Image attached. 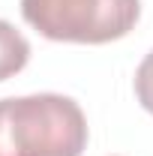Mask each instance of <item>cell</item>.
<instances>
[{
    "instance_id": "cell-3",
    "label": "cell",
    "mask_w": 153,
    "mask_h": 156,
    "mask_svg": "<svg viewBox=\"0 0 153 156\" xmlns=\"http://www.w3.org/2000/svg\"><path fill=\"white\" fill-rule=\"evenodd\" d=\"M30 60V42L21 36L9 21L0 18V81L21 72Z\"/></svg>"
},
{
    "instance_id": "cell-2",
    "label": "cell",
    "mask_w": 153,
    "mask_h": 156,
    "mask_svg": "<svg viewBox=\"0 0 153 156\" xmlns=\"http://www.w3.org/2000/svg\"><path fill=\"white\" fill-rule=\"evenodd\" d=\"M24 21L54 42L102 45L123 39L141 15L138 0H21Z\"/></svg>"
},
{
    "instance_id": "cell-1",
    "label": "cell",
    "mask_w": 153,
    "mask_h": 156,
    "mask_svg": "<svg viewBox=\"0 0 153 156\" xmlns=\"http://www.w3.org/2000/svg\"><path fill=\"white\" fill-rule=\"evenodd\" d=\"M87 120L75 99L60 93L0 99V156H81Z\"/></svg>"
},
{
    "instance_id": "cell-4",
    "label": "cell",
    "mask_w": 153,
    "mask_h": 156,
    "mask_svg": "<svg viewBox=\"0 0 153 156\" xmlns=\"http://www.w3.org/2000/svg\"><path fill=\"white\" fill-rule=\"evenodd\" d=\"M135 96L141 102V108L153 114V51L135 69Z\"/></svg>"
}]
</instances>
